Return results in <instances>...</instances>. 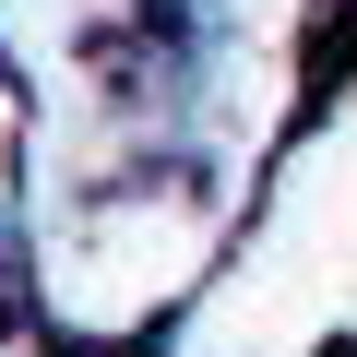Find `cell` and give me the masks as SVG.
Returning <instances> with one entry per match:
<instances>
[{"label": "cell", "mask_w": 357, "mask_h": 357, "mask_svg": "<svg viewBox=\"0 0 357 357\" xmlns=\"http://www.w3.org/2000/svg\"><path fill=\"white\" fill-rule=\"evenodd\" d=\"M13 155H24V96L0 84V178H13Z\"/></svg>", "instance_id": "cell-1"}]
</instances>
